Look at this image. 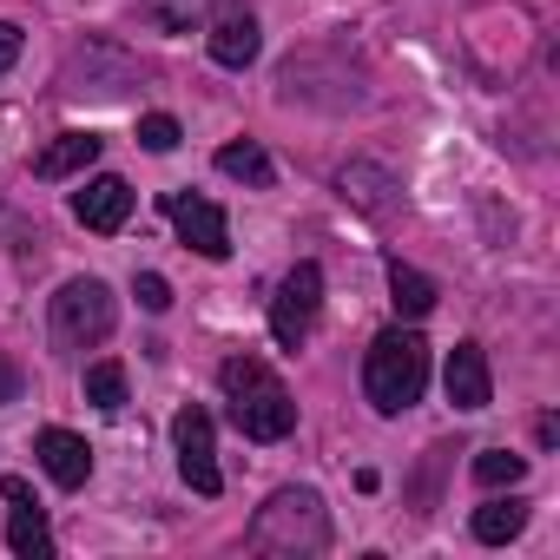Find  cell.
Segmentation results:
<instances>
[{
    "label": "cell",
    "instance_id": "1",
    "mask_svg": "<svg viewBox=\"0 0 560 560\" xmlns=\"http://www.w3.org/2000/svg\"><path fill=\"white\" fill-rule=\"evenodd\" d=\"M250 547L277 553V560H311L330 547V508L317 488H277L257 514H250Z\"/></svg>",
    "mask_w": 560,
    "mask_h": 560
},
{
    "label": "cell",
    "instance_id": "2",
    "mask_svg": "<svg viewBox=\"0 0 560 560\" xmlns=\"http://www.w3.org/2000/svg\"><path fill=\"white\" fill-rule=\"evenodd\" d=\"M218 383H224L231 422H237L250 442H284V435L298 429V402H291L284 383H277L270 363H257V357H231V363L218 370Z\"/></svg>",
    "mask_w": 560,
    "mask_h": 560
},
{
    "label": "cell",
    "instance_id": "3",
    "mask_svg": "<svg viewBox=\"0 0 560 560\" xmlns=\"http://www.w3.org/2000/svg\"><path fill=\"white\" fill-rule=\"evenodd\" d=\"M429 389V343L416 330H383L363 357V396L383 416H402L409 402H422Z\"/></svg>",
    "mask_w": 560,
    "mask_h": 560
},
{
    "label": "cell",
    "instance_id": "4",
    "mask_svg": "<svg viewBox=\"0 0 560 560\" xmlns=\"http://www.w3.org/2000/svg\"><path fill=\"white\" fill-rule=\"evenodd\" d=\"M113 324H119V304L100 277H67L60 298H54V343L60 350H93V343L113 337Z\"/></svg>",
    "mask_w": 560,
    "mask_h": 560
},
{
    "label": "cell",
    "instance_id": "5",
    "mask_svg": "<svg viewBox=\"0 0 560 560\" xmlns=\"http://www.w3.org/2000/svg\"><path fill=\"white\" fill-rule=\"evenodd\" d=\"M317 304H324V270L298 264L284 284H277V298H270V337L284 350H298L311 337V324H317Z\"/></svg>",
    "mask_w": 560,
    "mask_h": 560
},
{
    "label": "cell",
    "instance_id": "6",
    "mask_svg": "<svg viewBox=\"0 0 560 560\" xmlns=\"http://www.w3.org/2000/svg\"><path fill=\"white\" fill-rule=\"evenodd\" d=\"M126 86H139V67L126 47L113 40H86L73 60H67V93H93V100H119Z\"/></svg>",
    "mask_w": 560,
    "mask_h": 560
},
{
    "label": "cell",
    "instance_id": "7",
    "mask_svg": "<svg viewBox=\"0 0 560 560\" xmlns=\"http://www.w3.org/2000/svg\"><path fill=\"white\" fill-rule=\"evenodd\" d=\"M172 448H178V475L191 494H218L224 475H218V442H211V416L205 409H178L172 416Z\"/></svg>",
    "mask_w": 560,
    "mask_h": 560
},
{
    "label": "cell",
    "instance_id": "8",
    "mask_svg": "<svg viewBox=\"0 0 560 560\" xmlns=\"http://www.w3.org/2000/svg\"><path fill=\"white\" fill-rule=\"evenodd\" d=\"M165 211H172L178 237H185L198 257H231V224H224V211H218L211 198H185V191H172Z\"/></svg>",
    "mask_w": 560,
    "mask_h": 560
},
{
    "label": "cell",
    "instance_id": "9",
    "mask_svg": "<svg viewBox=\"0 0 560 560\" xmlns=\"http://www.w3.org/2000/svg\"><path fill=\"white\" fill-rule=\"evenodd\" d=\"M73 218L86 224V231H119L126 218H132V185L126 178H86L80 191H73Z\"/></svg>",
    "mask_w": 560,
    "mask_h": 560
},
{
    "label": "cell",
    "instance_id": "10",
    "mask_svg": "<svg viewBox=\"0 0 560 560\" xmlns=\"http://www.w3.org/2000/svg\"><path fill=\"white\" fill-rule=\"evenodd\" d=\"M442 383H448V402L455 409H488L494 402V376H488V357H481V343H455L448 350V370H442Z\"/></svg>",
    "mask_w": 560,
    "mask_h": 560
},
{
    "label": "cell",
    "instance_id": "11",
    "mask_svg": "<svg viewBox=\"0 0 560 560\" xmlns=\"http://www.w3.org/2000/svg\"><path fill=\"white\" fill-rule=\"evenodd\" d=\"M40 468L60 481V488H86V475H93V448H86V435H73V429H40Z\"/></svg>",
    "mask_w": 560,
    "mask_h": 560
},
{
    "label": "cell",
    "instance_id": "12",
    "mask_svg": "<svg viewBox=\"0 0 560 560\" xmlns=\"http://www.w3.org/2000/svg\"><path fill=\"white\" fill-rule=\"evenodd\" d=\"M257 47H264L257 14H250V8H224L218 27H211V60H218V67H250Z\"/></svg>",
    "mask_w": 560,
    "mask_h": 560
},
{
    "label": "cell",
    "instance_id": "13",
    "mask_svg": "<svg viewBox=\"0 0 560 560\" xmlns=\"http://www.w3.org/2000/svg\"><path fill=\"white\" fill-rule=\"evenodd\" d=\"M435 298H442V291H435V277H422V270H416V264H402V257L389 264V304H396V317L422 324V317L435 311Z\"/></svg>",
    "mask_w": 560,
    "mask_h": 560
},
{
    "label": "cell",
    "instance_id": "14",
    "mask_svg": "<svg viewBox=\"0 0 560 560\" xmlns=\"http://www.w3.org/2000/svg\"><path fill=\"white\" fill-rule=\"evenodd\" d=\"M100 159V132H60L40 159H34V178H73Z\"/></svg>",
    "mask_w": 560,
    "mask_h": 560
},
{
    "label": "cell",
    "instance_id": "15",
    "mask_svg": "<svg viewBox=\"0 0 560 560\" xmlns=\"http://www.w3.org/2000/svg\"><path fill=\"white\" fill-rule=\"evenodd\" d=\"M8 547H14L21 560H47V553H54V534H47L40 501H14V514H8Z\"/></svg>",
    "mask_w": 560,
    "mask_h": 560
},
{
    "label": "cell",
    "instance_id": "16",
    "mask_svg": "<svg viewBox=\"0 0 560 560\" xmlns=\"http://www.w3.org/2000/svg\"><path fill=\"white\" fill-rule=\"evenodd\" d=\"M139 14L159 27V34H191L218 14V0H139Z\"/></svg>",
    "mask_w": 560,
    "mask_h": 560
},
{
    "label": "cell",
    "instance_id": "17",
    "mask_svg": "<svg viewBox=\"0 0 560 560\" xmlns=\"http://www.w3.org/2000/svg\"><path fill=\"white\" fill-rule=\"evenodd\" d=\"M389 191H396V178H389L383 165H350V172H343V198H350V205H363L370 218H383V211L396 205Z\"/></svg>",
    "mask_w": 560,
    "mask_h": 560
},
{
    "label": "cell",
    "instance_id": "18",
    "mask_svg": "<svg viewBox=\"0 0 560 560\" xmlns=\"http://www.w3.org/2000/svg\"><path fill=\"white\" fill-rule=\"evenodd\" d=\"M527 527V501H481L475 508V540H488V547H501V540H514Z\"/></svg>",
    "mask_w": 560,
    "mask_h": 560
},
{
    "label": "cell",
    "instance_id": "19",
    "mask_svg": "<svg viewBox=\"0 0 560 560\" xmlns=\"http://www.w3.org/2000/svg\"><path fill=\"white\" fill-rule=\"evenodd\" d=\"M218 172H224V178H244V185H270V178H277V165H270V152H264L257 139L224 145V152H218Z\"/></svg>",
    "mask_w": 560,
    "mask_h": 560
},
{
    "label": "cell",
    "instance_id": "20",
    "mask_svg": "<svg viewBox=\"0 0 560 560\" xmlns=\"http://www.w3.org/2000/svg\"><path fill=\"white\" fill-rule=\"evenodd\" d=\"M86 402L106 409V416L126 409V370H119V363H93V370H86Z\"/></svg>",
    "mask_w": 560,
    "mask_h": 560
},
{
    "label": "cell",
    "instance_id": "21",
    "mask_svg": "<svg viewBox=\"0 0 560 560\" xmlns=\"http://www.w3.org/2000/svg\"><path fill=\"white\" fill-rule=\"evenodd\" d=\"M521 475H527V462L508 455V448H481V455H475V481H481V488H514Z\"/></svg>",
    "mask_w": 560,
    "mask_h": 560
},
{
    "label": "cell",
    "instance_id": "22",
    "mask_svg": "<svg viewBox=\"0 0 560 560\" xmlns=\"http://www.w3.org/2000/svg\"><path fill=\"white\" fill-rule=\"evenodd\" d=\"M139 145H145V152H172V145H178V119H172V113H145V119H139Z\"/></svg>",
    "mask_w": 560,
    "mask_h": 560
},
{
    "label": "cell",
    "instance_id": "23",
    "mask_svg": "<svg viewBox=\"0 0 560 560\" xmlns=\"http://www.w3.org/2000/svg\"><path fill=\"white\" fill-rule=\"evenodd\" d=\"M132 291H139V304H145V311H172V284H165L159 270H145V277H139Z\"/></svg>",
    "mask_w": 560,
    "mask_h": 560
},
{
    "label": "cell",
    "instance_id": "24",
    "mask_svg": "<svg viewBox=\"0 0 560 560\" xmlns=\"http://www.w3.org/2000/svg\"><path fill=\"white\" fill-rule=\"evenodd\" d=\"M14 60H21V27H14V21H0V73H8Z\"/></svg>",
    "mask_w": 560,
    "mask_h": 560
},
{
    "label": "cell",
    "instance_id": "25",
    "mask_svg": "<svg viewBox=\"0 0 560 560\" xmlns=\"http://www.w3.org/2000/svg\"><path fill=\"white\" fill-rule=\"evenodd\" d=\"M0 402H21V370L0 357Z\"/></svg>",
    "mask_w": 560,
    "mask_h": 560
},
{
    "label": "cell",
    "instance_id": "26",
    "mask_svg": "<svg viewBox=\"0 0 560 560\" xmlns=\"http://www.w3.org/2000/svg\"><path fill=\"white\" fill-rule=\"evenodd\" d=\"M0 494H8V501H34V488H27L21 475H8V481H0Z\"/></svg>",
    "mask_w": 560,
    "mask_h": 560
}]
</instances>
